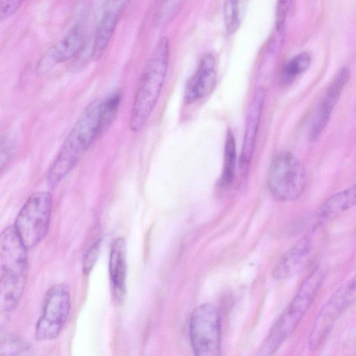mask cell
I'll return each mask as SVG.
<instances>
[{"label":"cell","mask_w":356,"mask_h":356,"mask_svg":"<svg viewBox=\"0 0 356 356\" xmlns=\"http://www.w3.org/2000/svg\"><path fill=\"white\" fill-rule=\"evenodd\" d=\"M236 165V143L233 133L228 130L224 147V159L221 176L218 181L222 187L229 186L234 181Z\"/></svg>","instance_id":"18"},{"label":"cell","mask_w":356,"mask_h":356,"mask_svg":"<svg viewBox=\"0 0 356 356\" xmlns=\"http://www.w3.org/2000/svg\"><path fill=\"white\" fill-rule=\"evenodd\" d=\"M265 99V89L258 88L252 96L248 108L243 145L239 158V166L243 175H246L254 154Z\"/></svg>","instance_id":"13"},{"label":"cell","mask_w":356,"mask_h":356,"mask_svg":"<svg viewBox=\"0 0 356 356\" xmlns=\"http://www.w3.org/2000/svg\"><path fill=\"white\" fill-rule=\"evenodd\" d=\"M356 301V272L328 298L317 314L308 338L311 351L320 348L341 315Z\"/></svg>","instance_id":"7"},{"label":"cell","mask_w":356,"mask_h":356,"mask_svg":"<svg viewBox=\"0 0 356 356\" xmlns=\"http://www.w3.org/2000/svg\"><path fill=\"white\" fill-rule=\"evenodd\" d=\"M168 63V40L162 38L147 60L138 81L129 120L131 131L140 132L146 124L164 84Z\"/></svg>","instance_id":"2"},{"label":"cell","mask_w":356,"mask_h":356,"mask_svg":"<svg viewBox=\"0 0 356 356\" xmlns=\"http://www.w3.org/2000/svg\"><path fill=\"white\" fill-rule=\"evenodd\" d=\"M101 102L97 99L91 102L67 135L47 174V181L51 186L59 184L74 170L100 134Z\"/></svg>","instance_id":"1"},{"label":"cell","mask_w":356,"mask_h":356,"mask_svg":"<svg viewBox=\"0 0 356 356\" xmlns=\"http://www.w3.org/2000/svg\"><path fill=\"white\" fill-rule=\"evenodd\" d=\"M109 275L115 299L122 300L125 294L127 275V247L123 237L117 238L112 243Z\"/></svg>","instance_id":"16"},{"label":"cell","mask_w":356,"mask_h":356,"mask_svg":"<svg viewBox=\"0 0 356 356\" xmlns=\"http://www.w3.org/2000/svg\"><path fill=\"white\" fill-rule=\"evenodd\" d=\"M307 184V175L298 159L290 152H281L273 159L268 175L272 196L282 202L298 199Z\"/></svg>","instance_id":"5"},{"label":"cell","mask_w":356,"mask_h":356,"mask_svg":"<svg viewBox=\"0 0 356 356\" xmlns=\"http://www.w3.org/2000/svg\"><path fill=\"white\" fill-rule=\"evenodd\" d=\"M189 330L195 355L217 356L220 354L221 322L216 307L209 303L197 307L191 317Z\"/></svg>","instance_id":"8"},{"label":"cell","mask_w":356,"mask_h":356,"mask_svg":"<svg viewBox=\"0 0 356 356\" xmlns=\"http://www.w3.org/2000/svg\"><path fill=\"white\" fill-rule=\"evenodd\" d=\"M216 78L215 58L212 54H207L202 57L196 72L187 84L185 102L191 104L209 95L214 89Z\"/></svg>","instance_id":"15"},{"label":"cell","mask_w":356,"mask_h":356,"mask_svg":"<svg viewBox=\"0 0 356 356\" xmlns=\"http://www.w3.org/2000/svg\"><path fill=\"white\" fill-rule=\"evenodd\" d=\"M326 275L325 268L319 267L305 279L271 327L258 350V355H273L291 335L314 302Z\"/></svg>","instance_id":"4"},{"label":"cell","mask_w":356,"mask_h":356,"mask_svg":"<svg viewBox=\"0 0 356 356\" xmlns=\"http://www.w3.org/2000/svg\"><path fill=\"white\" fill-rule=\"evenodd\" d=\"M292 0H278L276 10V26L280 30L286 20Z\"/></svg>","instance_id":"25"},{"label":"cell","mask_w":356,"mask_h":356,"mask_svg":"<svg viewBox=\"0 0 356 356\" xmlns=\"http://www.w3.org/2000/svg\"><path fill=\"white\" fill-rule=\"evenodd\" d=\"M128 1L108 0L95 33L91 53L94 60L104 54Z\"/></svg>","instance_id":"14"},{"label":"cell","mask_w":356,"mask_h":356,"mask_svg":"<svg viewBox=\"0 0 356 356\" xmlns=\"http://www.w3.org/2000/svg\"><path fill=\"white\" fill-rule=\"evenodd\" d=\"M85 32L81 25L73 26L58 41L51 46L38 62V74H45L58 64L76 56L82 50Z\"/></svg>","instance_id":"11"},{"label":"cell","mask_w":356,"mask_h":356,"mask_svg":"<svg viewBox=\"0 0 356 356\" xmlns=\"http://www.w3.org/2000/svg\"><path fill=\"white\" fill-rule=\"evenodd\" d=\"M249 0H225L223 9L227 31L235 33L240 27L246 13Z\"/></svg>","instance_id":"19"},{"label":"cell","mask_w":356,"mask_h":356,"mask_svg":"<svg viewBox=\"0 0 356 356\" xmlns=\"http://www.w3.org/2000/svg\"><path fill=\"white\" fill-rule=\"evenodd\" d=\"M70 305V294L66 284H57L49 288L35 325V338L48 341L57 337L67 321Z\"/></svg>","instance_id":"9"},{"label":"cell","mask_w":356,"mask_h":356,"mask_svg":"<svg viewBox=\"0 0 356 356\" xmlns=\"http://www.w3.org/2000/svg\"><path fill=\"white\" fill-rule=\"evenodd\" d=\"M31 346L25 340L13 335L1 338L0 355H24L31 354Z\"/></svg>","instance_id":"22"},{"label":"cell","mask_w":356,"mask_h":356,"mask_svg":"<svg viewBox=\"0 0 356 356\" xmlns=\"http://www.w3.org/2000/svg\"><path fill=\"white\" fill-rule=\"evenodd\" d=\"M350 76L349 69L343 67L327 86L311 123L309 129L311 141L318 140L325 130Z\"/></svg>","instance_id":"12"},{"label":"cell","mask_w":356,"mask_h":356,"mask_svg":"<svg viewBox=\"0 0 356 356\" xmlns=\"http://www.w3.org/2000/svg\"><path fill=\"white\" fill-rule=\"evenodd\" d=\"M311 63V56L307 52H302L292 58L283 67L281 82L284 85L291 83L300 74L305 72Z\"/></svg>","instance_id":"20"},{"label":"cell","mask_w":356,"mask_h":356,"mask_svg":"<svg viewBox=\"0 0 356 356\" xmlns=\"http://www.w3.org/2000/svg\"><path fill=\"white\" fill-rule=\"evenodd\" d=\"M27 248L14 226L0 236V305L2 312L13 311L23 293L27 277Z\"/></svg>","instance_id":"3"},{"label":"cell","mask_w":356,"mask_h":356,"mask_svg":"<svg viewBox=\"0 0 356 356\" xmlns=\"http://www.w3.org/2000/svg\"><path fill=\"white\" fill-rule=\"evenodd\" d=\"M356 206V183L327 197L317 211L319 220H333Z\"/></svg>","instance_id":"17"},{"label":"cell","mask_w":356,"mask_h":356,"mask_svg":"<svg viewBox=\"0 0 356 356\" xmlns=\"http://www.w3.org/2000/svg\"><path fill=\"white\" fill-rule=\"evenodd\" d=\"M315 231L305 234L280 258L273 270L276 280L289 279L301 272L314 257L318 244Z\"/></svg>","instance_id":"10"},{"label":"cell","mask_w":356,"mask_h":356,"mask_svg":"<svg viewBox=\"0 0 356 356\" xmlns=\"http://www.w3.org/2000/svg\"><path fill=\"white\" fill-rule=\"evenodd\" d=\"M51 209L52 197L47 191L32 194L21 208L13 226L27 250L36 245L45 236Z\"/></svg>","instance_id":"6"},{"label":"cell","mask_w":356,"mask_h":356,"mask_svg":"<svg viewBox=\"0 0 356 356\" xmlns=\"http://www.w3.org/2000/svg\"><path fill=\"white\" fill-rule=\"evenodd\" d=\"M122 99V94L116 91L102 100L99 115L100 134L106 131L114 120Z\"/></svg>","instance_id":"21"},{"label":"cell","mask_w":356,"mask_h":356,"mask_svg":"<svg viewBox=\"0 0 356 356\" xmlns=\"http://www.w3.org/2000/svg\"><path fill=\"white\" fill-rule=\"evenodd\" d=\"M26 0H0V19L3 21L11 17Z\"/></svg>","instance_id":"24"},{"label":"cell","mask_w":356,"mask_h":356,"mask_svg":"<svg viewBox=\"0 0 356 356\" xmlns=\"http://www.w3.org/2000/svg\"><path fill=\"white\" fill-rule=\"evenodd\" d=\"M102 238H99L90 245L84 255L82 265L83 274L88 275L92 270L99 254Z\"/></svg>","instance_id":"23"}]
</instances>
